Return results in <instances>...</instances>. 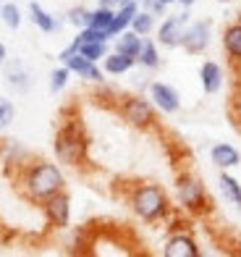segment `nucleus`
<instances>
[{"label": "nucleus", "instance_id": "obj_1", "mask_svg": "<svg viewBox=\"0 0 241 257\" xmlns=\"http://www.w3.org/2000/svg\"><path fill=\"white\" fill-rule=\"evenodd\" d=\"M19 189L29 202L40 205L48 197L66 189V176H63L58 163L37 158V160H29L19 168Z\"/></svg>", "mask_w": 241, "mask_h": 257}, {"label": "nucleus", "instance_id": "obj_2", "mask_svg": "<svg viewBox=\"0 0 241 257\" xmlns=\"http://www.w3.org/2000/svg\"><path fill=\"white\" fill-rule=\"evenodd\" d=\"M129 210L134 213V218H139L142 223L155 226L160 220L170 218V197L160 184L155 181H139L129 189Z\"/></svg>", "mask_w": 241, "mask_h": 257}, {"label": "nucleus", "instance_id": "obj_3", "mask_svg": "<svg viewBox=\"0 0 241 257\" xmlns=\"http://www.w3.org/2000/svg\"><path fill=\"white\" fill-rule=\"evenodd\" d=\"M53 153L55 160L66 168H82L87 163L89 155V139L87 132L79 121H66L58 134H55V142H53Z\"/></svg>", "mask_w": 241, "mask_h": 257}, {"label": "nucleus", "instance_id": "obj_4", "mask_svg": "<svg viewBox=\"0 0 241 257\" xmlns=\"http://www.w3.org/2000/svg\"><path fill=\"white\" fill-rule=\"evenodd\" d=\"M176 202L186 210V213H194V215H202L212 207L210 194L204 189L202 179H197L189 171H183L176 176Z\"/></svg>", "mask_w": 241, "mask_h": 257}, {"label": "nucleus", "instance_id": "obj_5", "mask_svg": "<svg viewBox=\"0 0 241 257\" xmlns=\"http://www.w3.org/2000/svg\"><path fill=\"white\" fill-rule=\"evenodd\" d=\"M118 115L134 128H152L157 121V108L150 97L144 95H129L121 97L118 102Z\"/></svg>", "mask_w": 241, "mask_h": 257}, {"label": "nucleus", "instance_id": "obj_6", "mask_svg": "<svg viewBox=\"0 0 241 257\" xmlns=\"http://www.w3.org/2000/svg\"><path fill=\"white\" fill-rule=\"evenodd\" d=\"M40 207H42V215L50 228H58V231L68 228V223H71V197H68L66 189L48 197L45 202H40Z\"/></svg>", "mask_w": 241, "mask_h": 257}, {"label": "nucleus", "instance_id": "obj_7", "mask_svg": "<svg viewBox=\"0 0 241 257\" xmlns=\"http://www.w3.org/2000/svg\"><path fill=\"white\" fill-rule=\"evenodd\" d=\"M189 21H191V19H189V11H186V8H183L178 16H165V19L157 24V45H160V48H168V50L181 48L183 32H186Z\"/></svg>", "mask_w": 241, "mask_h": 257}, {"label": "nucleus", "instance_id": "obj_8", "mask_svg": "<svg viewBox=\"0 0 241 257\" xmlns=\"http://www.w3.org/2000/svg\"><path fill=\"white\" fill-rule=\"evenodd\" d=\"M210 45H212V24H210V21H204V19L189 21L186 32H183L181 48L186 50L189 55H202Z\"/></svg>", "mask_w": 241, "mask_h": 257}, {"label": "nucleus", "instance_id": "obj_9", "mask_svg": "<svg viewBox=\"0 0 241 257\" xmlns=\"http://www.w3.org/2000/svg\"><path fill=\"white\" fill-rule=\"evenodd\" d=\"M58 61L71 71L74 76L84 79V81H92V84H102L105 81V71H102V66L97 61H89V58H84L82 53H71L66 58H58Z\"/></svg>", "mask_w": 241, "mask_h": 257}, {"label": "nucleus", "instance_id": "obj_10", "mask_svg": "<svg viewBox=\"0 0 241 257\" xmlns=\"http://www.w3.org/2000/svg\"><path fill=\"white\" fill-rule=\"evenodd\" d=\"M147 89H150L152 105H155L160 113L173 115V113L181 110V95H178L176 87L168 84V81H150V84H147Z\"/></svg>", "mask_w": 241, "mask_h": 257}, {"label": "nucleus", "instance_id": "obj_11", "mask_svg": "<svg viewBox=\"0 0 241 257\" xmlns=\"http://www.w3.org/2000/svg\"><path fill=\"white\" fill-rule=\"evenodd\" d=\"M199 241L189 231H173L163 244V257H199Z\"/></svg>", "mask_w": 241, "mask_h": 257}, {"label": "nucleus", "instance_id": "obj_12", "mask_svg": "<svg viewBox=\"0 0 241 257\" xmlns=\"http://www.w3.org/2000/svg\"><path fill=\"white\" fill-rule=\"evenodd\" d=\"M3 81L11 92L16 95H24L32 89V71L21 63V61H6L3 66Z\"/></svg>", "mask_w": 241, "mask_h": 257}, {"label": "nucleus", "instance_id": "obj_13", "mask_svg": "<svg viewBox=\"0 0 241 257\" xmlns=\"http://www.w3.org/2000/svg\"><path fill=\"white\" fill-rule=\"evenodd\" d=\"M199 84L204 95H217L225 84V74H223V66L217 61H204L199 66Z\"/></svg>", "mask_w": 241, "mask_h": 257}, {"label": "nucleus", "instance_id": "obj_14", "mask_svg": "<svg viewBox=\"0 0 241 257\" xmlns=\"http://www.w3.org/2000/svg\"><path fill=\"white\" fill-rule=\"evenodd\" d=\"M210 160L217 171H231L241 163V153L228 142H217V145L210 147Z\"/></svg>", "mask_w": 241, "mask_h": 257}, {"label": "nucleus", "instance_id": "obj_15", "mask_svg": "<svg viewBox=\"0 0 241 257\" xmlns=\"http://www.w3.org/2000/svg\"><path fill=\"white\" fill-rule=\"evenodd\" d=\"M220 45H223V53H225L228 61L241 63V19L238 21H231V24L223 29Z\"/></svg>", "mask_w": 241, "mask_h": 257}, {"label": "nucleus", "instance_id": "obj_16", "mask_svg": "<svg viewBox=\"0 0 241 257\" xmlns=\"http://www.w3.org/2000/svg\"><path fill=\"white\" fill-rule=\"evenodd\" d=\"M29 19H32V24L37 27L42 34H55L63 27V21L58 16H53L50 11H45L40 3H29Z\"/></svg>", "mask_w": 241, "mask_h": 257}, {"label": "nucleus", "instance_id": "obj_17", "mask_svg": "<svg viewBox=\"0 0 241 257\" xmlns=\"http://www.w3.org/2000/svg\"><path fill=\"white\" fill-rule=\"evenodd\" d=\"M100 66H102V71H105L108 76H123V74H129L131 68L136 66V58H129V55H123L118 50H110L100 61Z\"/></svg>", "mask_w": 241, "mask_h": 257}, {"label": "nucleus", "instance_id": "obj_18", "mask_svg": "<svg viewBox=\"0 0 241 257\" xmlns=\"http://www.w3.org/2000/svg\"><path fill=\"white\" fill-rule=\"evenodd\" d=\"M139 0H123V3L116 8V19H113V27H110V37L116 40L121 32H126L131 27V19L136 16V11H139Z\"/></svg>", "mask_w": 241, "mask_h": 257}, {"label": "nucleus", "instance_id": "obj_19", "mask_svg": "<svg viewBox=\"0 0 241 257\" xmlns=\"http://www.w3.org/2000/svg\"><path fill=\"white\" fill-rule=\"evenodd\" d=\"M160 63H163V58H160V45H157V40L144 37L142 50H139V58H136V66H142L144 71H155V68H160Z\"/></svg>", "mask_w": 241, "mask_h": 257}, {"label": "nucleus", "instance_id": "obj_20", "mask_svg": "<svg viewBox=\"0 0 241 257\" xmlns=\"http://www.w3.org/2000/svg\"><path fill=\"white\" fill-rule=\"evenodd\" d=\"M217 186H220V194L241 213V184H238V179L231 176L228 171H220V176H217Z\"/></svg>", "mask_w": 241, "mask_h": 257}, {"label": "nucleus", "instance_id": "obj_21", "mask_svg": "<svg viewBox=\"0 0 241 257\" xmlns=\"http://www.w3.org/2000/svg\"><path fill=\"white\" fill-rule=\"evenodd\" d=\"M142 42H144V37H139V34L131 32V29H126V32H121L118 37H116V45H113V50H118V53L129 55V58H139Z\"/></svg>", "mask_w": 241, "mask_h": 257}, {"label": "nucleus", "instance_id": "obj_22", "mask_svg": "<svg viewBox=\"0 0 241 257\" xmlns=\"http://www.w3.org/2000/svg\"><path fill=\"white\" fill-rule=\"evenodd\" d=\"M68 48L76 50V53H82L84 58H89V61H97V63L110 53L108 42H79V40H71V45H68Z\"/></svg>", "mask_w": 241, "mask_h": 257}, {"label": "nucleus", "instance_id": "obj_23", "mask_svg": "<svg viewBox=\"0 0 241 257\" xmlns=\"http://www.w3.org/2000/svg\"><path fill=\"white\" fill-rule=\"evenodd\" d=\"M155 21H157V16H152L150 11H144V8H139L136 11V16L131 19V32H136L139 37H150V34L155 32Z\"/></svg>", "mask_w": 241, "mask_h": 257}, {"label": "nucleus", "instance_id": "obj_24", "mask_svg": "<svg viewBox=\"0 0 241 257\" xmlns=\"http://www.w3.org/2000/svg\"><path fill=\"white\" fill-rule=\"evenodd\" d=\"M0 21H3V27L16 32L21 27V21H24V16H21V8L14 3V0H6L3 6H0Z\"/></svg>", "mask_w": 241, "mask_h": 257}, {"label": "nucleus", "instance_id": "obj_25", "mask_svg": "<svg viewBox=\"0 0 241 257\" xmlns=\"http://www.w3.org/2000/svg\"><path fill=\"white\" fill-rule=\"evenodd\" d=\"M113 19H116V8H105V6H97V8H92V16H89V27H95V29H105V32L110 34ZM110 40H113V37H110Z\"/></svg>", "mask_w": 241, "mask_h": 257}, {"label": "nucleus", "instance_id": "obj_26", "mask_svg": "<svg viewBox=\"0 0 241 257\" xmlns=\"http://www.w3.org/2000/svg\"><path fill=\"white\" fill-rule=\"evenodd\" d=\"M68 81H71V71L61 63L55 71H50V81H48V87H50V92L53 95H61V92L68 87Z\"/></svg>", "mask_w": 241, "mask_h": 257}, {"label": "nucleus", "instance_id": "obj_27", "mask_svg": "<svg viewBox=\"0 0 241 257\" xmlns=\"http://www.w3.org/2000/svg\"><path fill=\"white\" fill-rule=\"evenodd\" d=\"M14 121H16V105H14V100L6 97V95H0V134L8 132Z\"/></svg>", "mask_w": 241, "mask_h": 257}, {"label": "nucleus", "instance_id": "obj_28", "mask_svg": "<svg viewBox=\"0 0 241 257\" xmlns=\"http://www.w3.org/2000/svg\"><path fill=\"white\" fill-rule=\"evenodd\" d=\"M89 16H92V8H84V6H74L71 11L66 14V21L76 29H84L89 27Z\"/></svg>", "mask_w": 241, "mask_h": 257}, {"label": "nucleus", "instance_id": "obj_29", "mask_svg": "<svg viewBox=\"0 0 241 257\" xmlns=\"http://www.w3.org/2000/svg\"><path fill=\"white\" fill-rule=\"evenodd\" d=\"M139 6L144 11H150L152 16H165V11H168V6L160 3V0H139Z\"/></svg>", "mask_w": 241, "mask_h": 257}, {"label": "nucleus", "instance_id": "obj_30", "mask_svg": "<svg viewBox=\"0 0 241 257\" xmlns=\"http://www.w3.org/2000/svg\"><path fill=\"white\" fill-rule=\"evenodd\" d=\"M6 61H8V48H6V42L0 40V68L6 66Z\"/></svg>", "mask_w": 241, "mask_h": 257}, {"label": "nucleus", "instance_id": "obj_31", "mask_svg": "<svg viewBox=\"0 0 241 257\" xmlns=\"http://www.w3.org/2000/svg\"><path fill=\"white\" fill-rule=\"evenodd\" d=\"M123 0H97V6H105V8H118Z\"/></svg>", "mask_w": 241, "mask_h": 257}, {"label": "nucleus", "instance_id": "obj_32", "mask_svg": "<svg viewBox=\"0 0 241 257\" xmlns=\"http://www.w3.org/2000/svg\"><path fill=\"white\" fill-rule=\"evenodd\" d=\"M194 3H197V0H176V6H181V8H186V11H189V8H191Z\"/></svg>", "mask_w": 241, "mask_h": 257}, {"label": "nucleus", "instance_id": "obj_33", "mask_svg": "<svg viewBox=\"0 0 241 257\" xmlns=\"http://www.w3.org/2000/svg\"><path fill=\"white\" fill-rule=\"evenodd\" d=\"M160 3H165V6L170 8V6H176V0H160Z\"/></svg>", "mask_w": 241, "mask_h": 257}, {"label": "nucleus", "instance_id": "obj_34", "mask_svg": "<svg viewBox=\"0 0 241 257\" xmlns=\"http://www.w3.org/2000/svg\"><path fill=\"white\" fill-rule=\"evenodd\" d=\"M215 3H233V0H215Z\"/></svg>", "mask_w": 241, "mask_h": 257}, {"label": "nucleus", "instance_id": "obj_35", "mask_svg": "<svg viewBox=\"0 0 241 257\" xmlns=\"http://www.w3.org/2000/svg\"><path fill=\"white\" fill-rule=\"evenodd\" d=\"M0 3H6V0H0Z\"/></svg>", "mask_w": 241, "mask_h": 257}, {"label": "nucleus", "instance_id": "obj_36", "mask_svg": "<svg viewBox=\"0 0 241 257\" xmlns=\"http://www.w3.org/2000/svg\"><path fill=\"white\" fill-rule=\"evenodd\" d=\"M0 6H3V3H0Z\"/></svg>", "mask_w": 241, "mask_h": 257}, {"label": "nucleus", "instance_id": "obj_37", "mask_svg": "<svg viewBox=\"0 0 241 257\" xmlns=\"http://www.w3.org/2000/svg\"><path fill=\"white\" fill-rule=\"evenodd\" d=\"M238 66H241V63H238Z\"/></svg>", "mask_w": 241, "mask_h": 257}]
</instances>
